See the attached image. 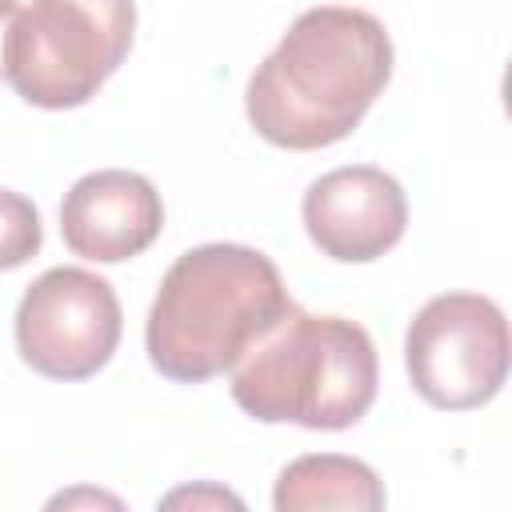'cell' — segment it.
Wrapping results in <instances>:
<instances>
[{"mask_svg": "<svg viewBox=\"0 0 512 512\" xmlns=\"http://www.w3.org/2000/svg\"><path fill=\"white\" fill-rule=\"evenodd\" d=\"M272 504H276V512H316V508L376 512V508H384V484L356 456L316 452V456L292 460L280 472Z\"/></svg>", "mask_w": 512, "mask_h": 512, "instance_id": "9c48e42d", "label": "cell"}, {"mask_svg": "<svg viewBox=\"0 0 512 512\" xmlns=\"http://www.w3.org/2000/svg\"><path fill=\"white\" fill-rule=\"evenodd\" d=\"M164 228V204L148 176L100 168L80 176L60 204V236L72 256L124 264L140 256Z\"/></svg>", "mask_w": 512, "mask_h": 512, "instance_id": "ba28073f", "label": "cell"}, {"mask_svg": "<svg viewBox=\"0 0 512 512\" xmlns=\"http://www.w3.org/2000/svg\"><path fill=\"white\" fill-rule=\"evenodd\" d=\"M392 76V40L364 8L320 4L300 12L256 64L244 112L256 136L288 152L344 140Z\"/></svg>", "mask_w": 512, "mask_h": 512, "instance_id": "6da1fadb", "label": "cell"}, {"mask_svg": "<svg viewBox=\"0 0 512 512\" xmlns=\"http://www.w3.org/2000/svg\"><path fill=\"white\" fill-rule=\"evenodd\" d=\"M296 300L280 268L248 244H200L164 272L144 324V348L160 376L204 384L272 328Z\"/></svg>", "mask_w": 512, "mask_h": 512, "instance_id": "7a4b0ae2", "label": "cell"}, {"mask_svg": "<svg viewBox=\"0 0 512 512\" xmlns=\"http://www.w3.org/2000/svg\"><path fill=\"white\" fill-rule=\"evenodd\" d=\"M120 300L88 268H48L16 308L20 360L48 380L96 376L120 344Z\"/></svg>", "mask_w": 512, "mask_h": 512, "instance_id": "8992f818", "label": "cell"}, {"mask_svg": "<svg viewBox=\"0 0 512 512\" xmlns=\"http://www.w3.org/2000/svg\"><path fill=\"white\" fill-rule=\"evenodd\" d=\"M132 32V0H32L12 24L4 80L36 108H80L124 64Z\"/></svg>", "mask_w": 512, "mask_h": 512, "instance_id": "277c9868", "label": "cell"}, {"mask_svg": "<svg viewBox=\"0 0 512 512\" xmlns=\"http://www.w3.org/2000/svg\"><path fill=\"white\" fill-rule=\"evenodd\" d=\"M40 212L28 196L0 188V272L28 264L40 252Z\"/></svg>", "mask_w": 512, "mask_h": 512, "instance_id": "30bf717a", "label": "cell"}, {"mask_svg": "<svg viewBox=\"0 0 512 512\" xmlns=\"http://www.w3.org/2000/svg\"><path fill=\"white\" fill-rule=\"evenodd\" d=\"M16 16H20V4L16 0H0V80H4V56H8V36H12Z\"/></svg>", "mask_w": 512, "mask_h": 512, "instance_id": "8fae6325", "label": "cell"}, {"mask_svg": "<svg viewBox=\"0 0 512 512\" xmlns=\"http://www.w3.org/2000/svg\"><path fill=\"white\" fill-rule=\"evenodd\" d=\"M304 228L308 240L340 264L380 260L400 244L408 228V196L396 176L376 164L332 168L304 192Z\"/></svg>", "mask_w": 512, "mask_h": 512, "instance_id": "52a82bcc", "label": "cell"}, {"mask_svg": "<svg viewBox=\"0 0 512 512\" xmlns=\"http://www.w3.org/2000/svg\"><path fill=\"white\" fill-rule=\"evenodd\" d=\"M372 336L344 316H312L292 304L236 364L232 400L260 424L340 432L376 400Z\"/></svg>", "mask_w": 512, "mask_h": 512, "instance_id": "3957f363", "label": "cell"}, {"mask_svg": "<svg viewBox=\"0 0 512 512\" xmlns=\"http://www.w3.org/2000/svg\"><path fill=\"white\" fill-rule=\"evenodd\" d=\"M404 364L412 388L432 408H480L508 376V320L480 292L432 296L408 324Z\"/></svg>", "mask_w": 512, "mask_h": 512, "instance_id": "5b68a950", "label": "cell"}]
</instances>
